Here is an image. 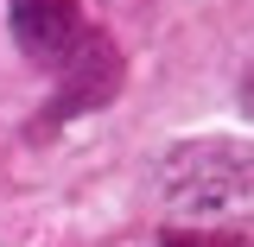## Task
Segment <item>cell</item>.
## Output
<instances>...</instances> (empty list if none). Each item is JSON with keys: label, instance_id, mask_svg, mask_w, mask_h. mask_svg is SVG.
<instances>
[{"label": "cell", "instance_id": "cell-2", "mask_svg": "<svg viewBox=\"0 0 254 247\" xmlns=\"http://www.w3.org/2000/svg\"><path fill=\"white\" fill-rule=\"evenodd\" d=\"M6 19H13V38H19L26 57L51 63V70H70V76H89L95 95L115 89L121 63L89 32V19H83L76 0H6Z\"/></svg>", "mask_w": 254, "mask_h": 247}, {"label": "cell", "instance_id": "cell-1", "mask_svg": "<svg viewBox=\"0 0 254 247\" xmlns=\"http://www.w3.org/2000/svg\"><path fill=\"white\" fill-rule=\"evenodd\" d=\"M159 190L172 216L185 222H216L235 235V222H254V146L248 140H197L178 146L159 165Z\"/></svg>", "mask_w": 254, "mask_h": 247}, {"label": "cell", "instance_id": "cell-3", "mask_svg": "<svg viewBox=\"0 0 254 247\" xmlns=\"http://www.w3.org/2000/svg\"><path fill=\"white\" fill-rule=\"evenodd\" d=\"M159 247H254V241L242 228H235V235H229V228H172Z\"/></svg>", "mask_w": 254, "mask_h": 247}]
</instances>
